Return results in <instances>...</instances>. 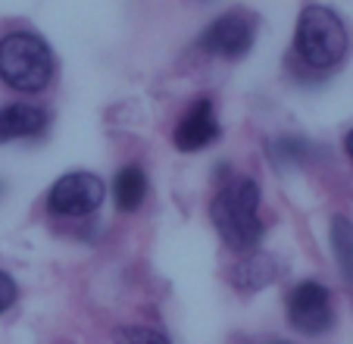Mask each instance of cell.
<instances>
[{"instance_id": "6da1fadb", "label": "cell", "mask_w": 353, "mask_h": 344, "mask_svg": "<svg viewBox=\"0 0 353 344\" xmlns=\"http://www.w3.org/2000/svg\"><path fill=\"white\" fill-rule=\"evenodd\" d=\"M210 219L219 229L222 241L234 251H254L263 238L260 219V185L247 175L232 179L210 204Z\"/></svg>"}, {"instance_id": "7a4b0ae2", "label": "cell", "mask_w": 353, "mask_h": 344, "mask_svg": "<svg viewBox=\"0 0 353 344\" xmlns=\"http://www.w3.org/2000/svg\"><path fill=\"white\" fill-rule=\"evenodd\" d=\"M0 79L13 91H44L54 79V53L34 32H13L0 38Z\"/></svg>"}, {"instance_id": "3957f363", "label": "cell", "mask_w": 353, "mask_h": 344, "mask_svg": "<svg viewBox=\"0 0 353 344\" xmlns=\"http://www.w3.org/2000/svg\"><path fill=\"white\" fill-rule=\"evenodd\" d=\"M347 28L341 16L328 7H303L297 19V35H294V47L297 57L313 69H332L344 60L347 53Z\"/></svg>"}, {"instance_id": "277c9868", "label": "cell", "mask_w": 353, "mask_h": 344, "mask_svg": "<svg viewBox=\"0 0 353 344\" xmlns=\"http://www.w3.org/2000/svg\"><path fill=\"white\" fill-rule=\"evenodd\" d=\"M103 182L94 172H69L50 188L47 194V207L60 216H88L103 204Z\"/></svg>"}, {"instance_id": "5b68a950", "label": "cell", "mask_w": 353, "mask_h": 344, "mask_svg": "<svg viewBox=\"0 0 353 344\" xmlns=\"http://www.w3.org/2000/svg\"><path fill=\"white\" fill-rule=\"evenodd\" d=\"M288 319L303 335H322L332 325V292L319 282L297 285L288 298Z\"/></svg>"}, {"instance_id": "8992f818", "label": "cell", "mask_w": 353, "mask_h": 344, "mask_svg": "<svg viewBox=\"0 0 353 344\" xmlns=\"http://www.w3.org/2000/svg\"><path fill=\"white\" fill-rule=\"evenodd\" d=\"M250 44H254V22L244 13L219 16L216 22H210V28L200 38V47L222 60H241L250 50Z\"/></svg>"}, {"instance_id": "52a82bcc", "label": "cell", "mask_w": 353, "mask_h": 344, "mask_svg": "<svg viewBox=\"0 0 353 344\" xmlns=\"http://www.w3.org/2000/svg\"><path fill=\"white\" fill-rule=\"evenodd\" d=\"M219 138V120H216L213 100H194L191 110L185 113L175 126V144L181 151H200Z\"/></svg>"}, {"instance_id": "ba28073f", "label": "cell", "mask_w": 353, "mask_h": 344, "mask_svg": "<svg viewBox=\"0 0 353 344\" xmlns=\"http://www.w3.org/2000/svg\"><path fill=\"white\" fill-rule=\"evenodd\" d=\"M50 122L44 106L38 104H10L0 110V141H13V138H32L41 135Z\"/></svg>"}, {"instance_id": "9c48e42d", "label": "cell", "mask_w": 353, "mask_h": 344, "mask_svg": "<svg viewBox=\"0 0 353 344\" xmlns=\"http://www.w3.org/2000/svg\"><path fill=\"white\" fill-rule=\"evenodd\" d=\"M113 194H116V207L122 213H134L147 198V175L141 166H125L119 169L116 175V185H113Z\"/></svg>"}, {"instance_id": "30bf717a", "label": "cell", "mask_w": 353, "mask_h": 344, "mask_svg": "<svg viewBox=\"0 0 353 344\" xmlns=\"http://www.w3.org/2000/svg\"><path fill=\"white\" fill-rule=\"evenodd\" d=\"M332 247H334V257H338V266L344 272L347 285L353 288V222L347 216L332 219Z\"/></svg>"}, {"instance_id": "8fae6325", "label": "cell", "mask_w": 353, "mask_h": 344, "mask_svg": "<svg viewBox=\"0 0 353 344\" xmlns=\"http://www.w3.org/2000/svg\"><path fill=\"white\" fill-rule=\"evenodd\" d=\"M272 278V263L260 254H254L250 260H244L241 266H234V285L238 288H263Z\"/></svg>"}, {"instance_id": "7c38bea8", "label": "cell", "mask_w": 353, "mask_h": 344, "mask_svg": "<svg viewBox=\"0 0 353 344\" xmlns=\"http://www.w3.org/2000/svg\"><path fill=\"white\" fill-rule=\"evenodd\" d=\"M116 344H172L163 332L150 325H119L116 329Z\"/></svg>"}, {"instance_id": "4fadbf2b", "label": "cell", "mask_w": 353, "mask_h": 344, "mask_svg": "<svg viewBox=\"0 0 353 344\" xmlns=\"http://www.w3.org/2000/svg\"><path fill=\"white\" fill-rule=\"evenodd\" d=\"M307 153V144L297 138H279L275 141V163H300Z\"/></svg>"}, {"instance_id": "5bb4252c", "label": "cell", "mask_w": 353, "mask_h": 344, "mask_svg": "<svg viewBox=\"0 0 353 344\" xmlns=\"http://www.w3.org/2000/svg\"><path fill=\"white\" fill-rule=\"evenodd\" d=\"M16 282L7 276V272H0V313H7L10 307L16 304Z\"/></svg>"}, {"instance_id": "9a60e30c", "label": "cell", "mask_w": 353, "mask_h": 344, "mask_svg": "<svg viewBox=\"0 0 353 344\" xmlns=\"http://www.w3.org/2000/svg\"><path fill=\"white\" fill-rule=\"evenodd\" d=\"M347 153H350V157H353V132L347 135Z\"/></svg>"}, {"instance_id": "2e32d148", "label": "cell", "mask_w": 353, "mask_h": 344, "mask_svg": "<svg viewBox=\"0 0 353 344\" xmlns=\"http://www.w3.org/2000/svg\"><path fill=\"white\" fill-rule=\"evenodd\" d=\"M272 344H288V341H272Z\"/></svg>"}]
</instances>
